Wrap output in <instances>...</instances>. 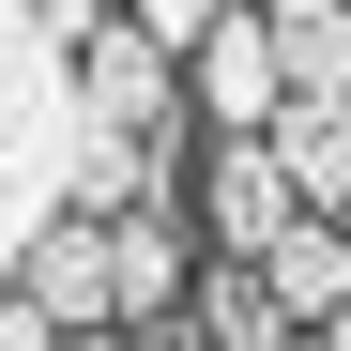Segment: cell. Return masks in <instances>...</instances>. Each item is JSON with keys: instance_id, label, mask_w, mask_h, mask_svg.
I'll use <instances>...</instances> for the list:
<instances>
[{"instance_id": "obj_1", "label": "cell", "mask_w": 351, "mask_h": 351, "mask_svg": "<svg viewBox=\"0 0 351 351\" xmlns=\"http://www.w3.org/2000/svg\"><path fill=\"white\" fill-rule=\"evenodd\" d=\"M77 199V46L0 0V275L31 260V229Z\"/></svg>"}, {"instance_id": "obj_2", "label": "cell", "mask_w": 351, "mask_h": 351, "mask_svg": "<svg viewBox=\"0 0 351 351\" xmlns=\"http://www.w3.org/2000/svg\"><path fill=\"white\" fill-rule=\"evenodd\" d=\"M77 107H92V123L168 138V123H184V46H168L138 0H123V16H92V31H77Z\"/></svg>"}, {"instance_id": "obj_3", "label": "cell", "mask_w": 351, "mask_h": 351, "mask_svg": "<svg viewBox=\"0 0 351 351\" xmlns=\"http://www.w3.org/2000/svg\"><path fill=\"white\" fill-rule=\"evenodd\" d=\"M184 62H199V123H214V138H245V123L290 107V62H275V16H260V0H229Z\"/></svg>"}, {"instance_id": "obj_4", "label": "cell", "mask_w": 351, "mask_h": 351, "mask_svg": "<svg viewBox=\"0 0 351 351\" xmlns=\"http://www.w3.org/2000/svg\"><path fill=\"white\" fill-rule=\"evenodd\" d=\"M107 229H123V321H168V290H184V199H123V214H107Z\"/></svg>"}, {"instance_id": "obj_5", "label": "cell", "mask_w": 351, "mask_h": 351, "mask_svg": "<svg viewBox=\"0 0 351 351\" xmlns=\"http://www.w3.org/2000/svg\"><path fill=\"white\" fill-rule=\"evenodd\" d=\"M275 153H290V184L336 214V199H351V92H290V107H275Z\"/></svg>"}, {"instance_id": "obj_6", "label": "cell", "mask_w": 351, "mask_h": 351, "mask_svg": "<svg viewBox=\"0 0 351 351\" xmlns=\"http://www.w3.org/2000/svg\"><path fill=\"white\" fill-rule=\"evenodd\" d=\"M275 290H290V321H336V306H351V214H336V229L290 214V229H275Z\"/></svg>"}, {"instance_id": "obj_7", "label": "cell", "mask_w": 351, "mask_h": 351, "mask_svg": "<svg viewBox=\"0 0 351 351\" xmlns=\"http://www.w3.org/2000/svg\"><path fill=\"white\" fill-rule=\"evenodd\" d=\"M260 16H275L290 92H351V0H260Z\"/></svg>"}, {"instance_id": "obj_8", "label": "cell", "mask_w": 351, "mask_h": 351, "mask_svg": "<svg viewBox=\"0 0 351 351\" xmlns=\"http://www.w3.org/2000/svg\"><path fill=\"white\" fill-rule=\"evenodd\" d=\"M138 16H153V31H168V46H199V31H214V16H229V0H138Z\"/></svg>"}, {"instance_id": "obj_9", "label": "cell", "mask_w": 351, "mask_h": 351, "mask_svg": "<svg viewBox=\"0 0 351 351\" xmlns=\"http://www.w3.org/2000/svg\"><path fill=\"white\" fill-rule=\"evenodd\" d=\"M336 214H351V199H336Z\"/></svg>"}]
</instances>
